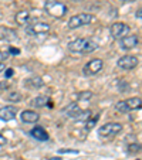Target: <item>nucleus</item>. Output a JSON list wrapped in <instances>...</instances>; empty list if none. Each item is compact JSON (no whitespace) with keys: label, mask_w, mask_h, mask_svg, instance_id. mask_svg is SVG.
I'll return each mask as SVG.
<instances>
[{"label":"nucleus","mask_w":142,"mask_h":160,"mask_svg":"<svg viewBox=\"0 0 142 160\" xmlns=\"http://www.w3.org/2000/svg\"><path fill=\"white\" fill-rule=\"evenodd\" d=\"M67 48L73 54H90L98 48V42L91 38H76L68 42Z\"/></svg>","instance_id":"f257e3e1"},{"label":"nucleus","mask_w":142,"mask_h":160,"mask_svg":"<svg viewBox=\"0 0 142 160\" xmlns=\"http://www.w3.org/2000/svg\"><path fill=\"white\" fill-rule=\"evenodd\" d=\"M64 113H66V116H68V118L74 119L77 122H87L92 116L91 115V111H82L78 106V103H76V102L67 105L64 108Z\"/></svg>","instance_id":"f03ea898"},{"label":"nucleus","mask_w":142,"mask_h":160,"mask_svg":"<svg viewBox=\"0 0 142 160\" xmlns=\"http://www.w3.org/2000/svg\"><path fill=\"white\" fill-rule=\"evenodd\" d=\"M44 10L49 16L54 18H63L67 14V6L58 0H47L44 4Z\"/></svg>","instance_id":"7ed1b4c3"},{"label":"nucleus","mask_w":142,"mask_h":160,"mask_svg":"<svg viewBox=\"0 0 142 160\" xmlns=\"http://www.w3.org/2000/svg\"><path fill=\"white\" fill-rule=\"evenodd\" d=\"M95 20L92 14L90 13H80V14H76L68 20V28L74 30V28H80V27H84V26L91 24L92 21Z\"/></svg>","instance_id":"20e7f679"},{"label":"nucleus","mask_w":142,"mask_h":160,"mask_svg":"<svg viewBox=\"0 0 142 160\" xmlns=\"http://www.w3.org/2000/svg\"><path fill=\"white\" fill-rule=\"evenodd\" d=\"M51 31V27H50L49 23H44V21H36V23H31V24L27 26L26 28V33L29 36H44V34H49Z\"/></svg>","instance_id":"39448f33"},{"label":"nucleus","mask_w":142,"mask_h":160,"mask_svg":"<svg viewBox=\"0 0 142 160\" xmlns=\"http://www.w3.org/2000/svg\"><path fill=\"white\" fill-rule=\"evenodd\" d=\"M121 130H122L121 123L109 122V123H105V125L98 128V135H100L101 138H114V136H117Z\"/></svg>","instance_id":"423d86ee"},{"label":"nucleus","mask_w":142,"mask_h":160,"mask_svg":"<svg viewBox=\"0 0 142 160\" xmlns=\"http://www.w3.org/2000/svg\"><path fill=\"white\" fill-rule=\"evenodd\" d=\"M129 31H131L129 26H128L127 23H122V21H115V23L111 24V27H109L111 36L114 37V38H118V40H121L122 37L128 36Z\"/></svg>","instance_id":"0eeeda50"},{"label":"nucleus","mask_w":142,"mask_h":160,"mask_svg":"<svg viewBox=\"0 0 142 160\" xmlns=\"http://www.w3.org/2000/svg\"><path fill=\"white\" fill-rule=\"evenodd\" d=\"M103 67H104L103 60H100V58H94V60H91L90 62H87L84 65V68H82V72H84L85 75H88V77L97 75V74L100 72L101 70H103Z\"/></svg>","instance_id":"6e6552de"},{"label":"nucleus","mask_w":142,"mask_h":160,"mask_svg":"<svg viewBox=\"0 0 142 160\" xmlns=\"http://www.w3.org/2000/svg\"><path fill=\"white\" fill-rule=\"evenodd\" d=\"M117 65L124 71L134 70L138 65V58L134 57V55H124V57H121L117 61Z\"/></svg>","instance_id":"1a4fd4ad"},{"label":"nucleus","mask_w":142,"mask_h":160,"mask_svg":"<svg viewBox=\"0 0 142 160\" xmlns=\"http://www.w3.org/2000/svg\"><path fill=\"white\" fill-rule=\"evenodd\" d=\"M138 44H139V38L135 34H128V36L122 37V38L119 40V47H121L122 50H125V51L135 48Z\"/></svg>","instance_id":"9d476101"},{"label":"nucleus","mask_w":142,"mask_h":160,"mask_svg":"<svg viewBox=\"0 0 142 160\" xmlns=\"http://www.w3.org/2000/svg\"><path fill=\"white\" fill-rule=\"evenodd\" d=\"M17 116V108L16 106H3L0 108V121H4V122H9L13 121V119Z\"/></svg>","instance_id":"9b49d317"},{"label":"nucleus","mask_w":142,"mask_h":160,"mask_svg":"<svg viewBox=\"0 0 142 160\" xmlns=\"http://www.w3.org/2000/svg\"><path fill=\"white\" fill-rule=\"evenodd\" d=\"M31 106H34V108H43V106L53 108L54 105H53V101L47 95H39V97H36L31 101Z\"/></svg>","instance_id":"f8f14e48"},{"label":"nucleus","mask_w":142,"mask_h":160,"mask_svg":"<svg viewBox=\"0 0 142 160\" xmlns=\"http://www.w3.org/2000/svg\"><path fill=\"white\" fill-rule=\"evenodd\" d=\"M20 118H21V121L24 122V123H36V122H39L40 115L37 113V112H34V111L26 109V111L21 112Z\"/></svg>","instance_id":"ddd939ff"},{"label":"nucleus","mask_w":142,"mask_h":160,"mask_svg":"<svg viewBox=\"0 0 142 160\" xmlns=\"http://www.w3.org/2000/svg\"><path fill=\"white\" fill-rule=\"evenodd\" d=\"M30 136L31 138H34L36 140H40V142H47V140L50 139L49 133L45 132L43 128H40V126L33 128V129L30 130Z\"/></svg>","instance_id":"4468645a"},{"label":"nucleus","mask_w":142,"mask_h":160,"mask_svg":"<svg viewBox=\"0 0 142 160\" xmlns=\"http://www.w3.org/2000/svg\"><path fill=\"white\" fill-rule=\"evenodd\" d=\"M125 105H127L128 111H138V109L142 108V99L138 97H134V98H129V99L125 101Z\"/></svg>","instance_id":"2eb2a0df"},{"label":"nucleus","mask_w":142,"mask_h":160,"mask_svg":"<svg viewBox=\"0 0 142 160\" xmlns=\"http://www.w3.org/2000/svg\"><path fill=\"white\" fill-rule=\"evenodd\" d=\"M30 20H31V16H30V12H27V10H21V12H18L16 14V23L18 26L27 24Z\"/></svg>","instance_id":"dca6fc26"},{"label":"nucleus","mask_w":142,"mask_h":160,"mask_svg":"<svg viewBox=\"0 0 142 160\" xmlns=\"http://www.w3.org/2000/svg\"><path fill=\"white\" fill-rule=\"evenodd\" d=\"M43 85H44V82H43V79L40 78V77H31V78H29L27 81H26V87L34 88V89H39Z\"/></svg>","instance_id":"f3484780"},{"label":"nucleus","mask_w":142,"mask_h":160,"mask_svg":"<svg viewBox=\"0 0 142 160\" xmlns=\"http://www.w3.org/2000/svg\"><path fill=\"white\" fill-rule=\"evenodd\" d=\"M0 37L4 40H16L17 34L14 33V30H10V28H0Z\"/></svg>","instance_id":"a211bd4d"},{"label":"nucleus","mask_w":142,"mask_h":160,"mask_svg":"<svg viewBox=\"0 0 142 160\" xmlns=\"http://www.w3.org/2000/svg\"><path fill=\"white\" fill-rule=\"evenodd\" d=\"M6 99L9 101V102H20V101L23 99V97H21V94L17 92V91H10L9 94L6 95Z\"/></svg>","instance_id":"6ab92c4d"},{"label":"nucleus","mask_w":142,"mask_h":160,"mask_svg":"<svg viewBox=\"0 0 142 160\" xmlns=\"http://www.w3.org/2000/svg\"><path fill=\"white\" fill-rule=\"evenodd\" d=\"M141 149H142L141 143H131V145H128V150L127 152L129 154H136V153L141 152Z\"/></svg>","instance_id":"aec40b11"},{"label":"nucleus","mask_w":142,"mask_h":160,"mask_svg":"<svg viewBox=\"0 0 142 160\" xmlns=\"http://www.w3.org/2000/svg\"><path fill=\"white\" fill-rule=\"evenodd\" d=\"M115 109H117L118 112H121V113H128V108L127 105H125V101H119V102L115 103Z\"/></svg>","instance_id":"412c9836"},{"label":"nucleus","mask_w":142,"mask_h":160,"mask_svg":"<svg viewBox=\"0 0 142 160\" xmlns=\"http://www.w3.org/2000/svg\"><path fill=\"white\" fill-rule=\"evenodd\" d=\"M10 55V47H0V60H7Z\"/></svg>","instance_id":"4be33fe9"},{"label":"nucleus","mask_w":142,"mask_h":160,"mask_svg":"<svg viewBox=\"0 0 142 160\" xmlns=\"http://www.w3.org/2000/svg\"><path fill=\"white\" fill-rule=\"evenodd\" d=\"M98 119H100V115H98V113H97V115H92V116H91V118L87 121V129H92L94 125L98 122Z\"/></svg>","instance_id":"5701e85b"},{"label":"nucleus","mask_w":142,"mask_h":160,"mask_svg":"<svg viewBox=\"0 0 142 160\" xmlns=\"http://www.w3.org/2000/svg\"><path fill=\"white\" fill-rule=\"evenodd\" d=\"M92 97V92L91 91H85V92H81V94H78V99H90V98Z\"/></svg>","instance_id":"b1692460"},{"label":"nucleus","mask_w":142,"mask_h":160,"mask_svg":"<svg viewBox=\"0 0 142 160\" xmlns=\"http://www.w3.org/2000/svg\"><path fill=\"white\" fill-rule=\"evenodd\" d=\"M60 154H64V153H68V154H77L78 152L77 150H70V149H61L60 152H58Z\"/></svg>","instance_id":"393cba45"},{"label":"nucleus","mask_w":142,"mask_h":160,"mask_svg":"<svg viewBox=\"0 0 142 160\" xmlns=\"http://www.w3.org/2000/svg\"><path fill=\"white\" fill-rule=\"evenodd\" d=\"M118 88H119L121 91H124V92H125V89L128 88L127 82H125V81H119V84H118Z\"/></svg>","instance_id":"a878e982"},{"label":"nucleus","mask_w":142,"mask_h":160,"mask_svg":"<svg viewBox=\"0 0 142 160\" xmlns=\"http://www.w3.org/2000/svg\"><path fill=\"white\" fill-rule=\"evenodd\" d=\"M14 74V71H13V68H7V71H6V78H10V77Z\"/></svg>","instance_id":"bb28decb"},{"label":"nucleus","mask_w":142,"mask_h":160,"mask_svg":"<svg viewBox=\"0 0 142 160\" xmlns=\"http://www.w3.org/2000/svg\"><path fill=\"white\" fill-rule=\"evenodd\" d=\"M135 16H136V18H139V20H142V9H138V10H136Z\"/></svg>","instance_id":"cd10ccee"},{"label":"nucleus","mask_w":142,"mask_h":160,"mask_svg":"<svg viewBox=\"0 0 142 160\" xmlns=\"http://www.w3.org/2000/svg\"><path fill=\"white\" fill-rule=\"evenodd\" d=\"M3 145H6V138L0 133V146H3Z\"/></svg>","instance_id":"c85d7f7f"},{"label":"nucleus","mask_w":142,"mask_h":160,"mask_svg":"<svg viewBox=\"0 0 142 160\" xmlns=\"http://www.w3.org/2000/svg\"><path fill=\"white\" fill-rule=\"evenodd\" d=\"M3 70H6V65H4L3 62H0V72H2Z\"/></svg>","instance_id":"c756f323"},{"label":"nucleus","mask_w":142,"mask_h":160,"mask_svg":"<svg viewBox=\"0 0 142 160\" xmlns=\"http://www.w3.org/2000/svg\"><path fill=\"white\" fill-rule=\"evenodd\" d=\"M121 2H125V3H131V2H135V0H121Z\"/></svg>","instance_id":"7c9ffc66"},{"label":"nucleus","mask_w":142,"mask_h":160,"mask_svg":"<svg viewBox=\"0 0 142 160\" xmlns=\"http://www.w3.org/2000/svg\"><path fill=\"white\" fill-rule=\"evenodd\" d=\"M50 160H60V159H55V157H54V159H50Z\"/></svg>","instance_id":"2f4dec72"}]
</instances>
